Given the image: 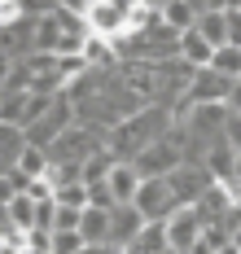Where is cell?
I'll list each match as a JSON object with an SVG mask.
<instances>
[{
  "instance_id": "obj_1",
  "label": "cell",
  "mask_w": 241,
  "mask_h": 254,
  "mask_svg": "<svg viewBox=\"0 0 241 254\" xmlns=\"http://www.w3.org/2000/svg\"><path fill=\"white\" fill-rule=\"evenodd\" d=\"M136 162V171L145 180H162V176H171V171H180L188 162V153H184V140H180V131L171 127L162 140H154V145H145V149L132 158Z\"/></svg>"
},
{
  "instance_id": "obj_2",
  "label": "cell",
  "mask_w": 241,
  "mask_h": 254,
  "mask_svg": "<svg viewBox=\"0 0 241 254\" xmlns=\"http://www.w3.org/2000/svg\"><path fill=\"white\" fill-rule=\"evenodd\" d=\"M136 210L145 215V219H171L176 210H180V197H176V189H171V180H145L140 184V193H136Z\"/></svg>"
},
{
  "instance_id": "obj_3",
  "label": "cell",
  "mask_w": 241,
  "mask_h": 254,
  "mask_svg": "<svg viewBox=\"0 0 241 254\" xmlns=\"http://www.w3.org/2000/svg\"><path fill=\"white\" fill-rule=\"evenodd\" d=\"M167 180H171V189H176L180 206H197V202H202V193L215 184V176L202 167V162H184L180 171H171Z\"/></svg>"
},
{
  "instance_id": "obj_4",
  "label": "cell",
  "mask_w": 241,
  "mask_h": 254,
  "mask_svg": "<svg viewBox=\"0 0 241 254\" xmlns=\"http://www.w3.org/2000/svg\"><path fill=\"white\" fill-rule=\"evenodd\" d=\"M202 232H206V219H202V210H197V206H180V210L167 219V237H171V246H176V250H184V254L202 241Z\"/></svg>"
},
{
  "instance_id": "obj_5",
  "label": "cell",
  "mask_w": 241,
  "mask_h": 254,
  "mask_svg": "<svg viewBox=\"0 0 241 254\" xmlns=\"http://www.w3.org/2000/svg\"><path fill=\"white\" fill-rule=\"evenodd\" d=\"M88 26H92V35L114 40V35L127 31V9L114 4V0H92V9H88Z\"/></svg>"
},
{
  "instance_id": "obj_6",
  "label": "cell",
  "mask_w": 241,
  "mask_h": 254,
  "mask_svg": "<svg viewBox=\"0 0 241 254\" xmlns=\"http://www.w3.org/2000/svg\"><path fill=\"white\" fill-rule=\"evenodd\" d=\"M149 228V219L136 210V206H114V224H110V246L114 250H127L140 232Z\"/></svg>"
},
{
  "instance_id": "obj_7",
  "label": "cell",
  "mask_w": 241,
  "mask_h": 254,
  "mask_svg": "<svg viewBox=\"0 0 241 254\" xmlns=\"http://www.w3.org/2000/svg\"><path fill=\"white\" fill-rule=\"evenodd\" d=\"M140 184H145V176L136 171V162H114L110 189H114V202H119V206H132L136 193H140Z\"/></svg>"
},
{
  "instance_id": "obj_8",
  "label": "cell",
  "mask_w": 241,
  "mask_h": 254,
  "mask_svg": "<svg viewBox=\"0 0 241 254\" xmlns=\"http://www.w3.org/2000/svg\"><path fill=\"white\" fill-rule=\"evenodd\" d=\"M110 224H114V210H101V206H88L79 219V232L88 246H110Z\"/></svg>"
},
{
  "instance_id": "obj_9",
  "label": "cell",
  "mask_w": 241,
  "mask_h": 254,
  "mask_svg": "<svg viewBox=\"0 0 241 254\" xmlns=\"http://www.w3.org/2000/svg\"><path fill=\"white\" fill-rule=\"evenodd\" d=\"M202 167H206L219 184H233V180H237V149H233L228 140H219V145H211V153H206Z\"/></svg>"
},
{
  "instance_id": "obj_10",
  "label": "cell",
  "mask_w": 241,
  "mask_h": 254,
  "mask_svg": "<svg viewBox=\"0 0 241 254\" xmlns=\"http://www.w3.org/2000/svg\"><path fill=\"white\" fill-rule=\"evenodd\" d=\"M180 57H184L193 70H206V66L215 62V44H211V40H202V31L193 26L188 35H180Z\"/></svg>"
},
{
  "instance_id": "obj_11",
  "label": "cell",
  "mask_w": 241,
  "mask_h": 254,
  "mask_svg": "<svg viewBox=\"0 0 241 254\" xmlns=\"http://www.w3.org/2000/svg\"><path fill=\"white\" fill-rule=\"evenodd\" d=\"M4 224H9V228H22V232H31L35 224H40V202H31L27 193L9 197V202H4Z\"/></svg>"
},
{
  "instance_id": "obj_12",
  "label": "cell",
  "mask_w": 241,
  "mask_h": 254,
  "mask_svg": "<svg viewBox=\"0 0 241 254\" xmlns=\"http://www.w3.org/2000/svg\"><path fill=\"white\" fill-rule=\"evenodd\" d=\"M31 149V140H27V131L22 127H4L0 123V167L9 171V167H18V158Z\"/></svg>"
},
{
  "instance_id": "obj_13",
  "label": "cell",
  "mask_w": 241,
  "mask_h": 254,
  "mask_svg": "<svg viewBox=\"0 0 241 254\" xmlns=\"http://www.w3.org/2000/svg\"><path fill=\"white\" fill-rule=\"evenodd\" d=\"M197 18H202V13H197L188 0H171V4L162 9V26H171L176 35H188V31L197 26Z\"/></svg>"
},
{
  "instance_id": "obj_14",
  "label": "cell",
  "mask_w": 241,
  "mask_h": 254,
  "mask_svg": "<svg viewBox=\"0 0 241 254\" xmlns=\"http://www.w3.org/2000/svg\"><path fill=\"white\" fill-rule=\"evenodd\" d=\"M197 31H202V40H211L215 49H224V44H228V13H224V9L202 13V18H197Z\"/></svg>"
},
{
  "instance_id": "obj_15",
  "label": "cell",
  "mask_w": 241,
  "mask_h": 254,
  "mask_svg": "<svg viewBox=\"0 0 241 254\" xmlns=\"http://www.w3.org/2000/svg\"><path fill=\"white\" fill-rule=\"evenodd\" d=\"M27 105H31V92H4V101H0V123L4 127H22Z\"/></svg>"
},
{
  "instance_id": "obj_16",
  "label": "cell",
  "mask_w": 241,
  "mask_h": 254,
  "mask_svg": "<svg viewBox=\"0 0 241 254\" xmlns=\"http://www.w3.org/2000/svg\"><path fill=\"white\" fill-rule=\"evenodd\" d=\"M9 171H13V167H9ZM18 171H22V176H31V180H44L49 171H53V158H49V149H35V145H31V149L18 158Z\"/></svg>"
},
{
  "instance_id": "obj_17",
  "label": "cell",
  "mask_w": 241,
  "mask_h": 254,
  "mask_svg": "<svg viewBox=\"0 0 241 254\" xmlns=\"http://www.w3.org/2000/svg\"><path fill=\"white\" fill-rule=\"evenodd\" d=\"M211 70H219V75H228V79H241V49H237V44H224V49H215Z\"/></svg>"
},
{
  "instance_id": "obj_18",
  "label": "cell",
  "mask_w": 241,
  "mask_h": 254,
  "mask_svg": "<svg viewBox=\"0 0 241 254\" xmlns=\"http://www.w3.org/2000/svg\"><path fill=\"white\" fill-rule=\"evenodd\" d=\"M83 246V232H53V254H79Z\"/></svg>"
},
{
  "instance_id": "obj_19",
  "label": "cell",
  "mask_w": 241,
  "mask_h": 254,
  "mask_svg": "<svg viewBox=\"0 0 241 254\" xmlns=\"http://www.w3.org/2000/svg\"><path fill=\"white\" fill-rule=\"evenodd\" d=\"M79 219H83V210H75V206H57L53 232H79Z\"/></svg>"
},
{
  "instance_id": "obj_20",
  "label": "cell",
  "mask_w": 241,
  "mask_h": 254,
  "mask_svg": "<svg viewBox=\"0 0 241 254\" xmlns=\"http://www.w3.org/2000/svg\"><path fill=\"white\" fill-rule=\"evenodd\" d=\"M224 140L233 149H241V114H233V110H228V123H224Z\"/></svg>"
},
{
  "instance_id": "obj_21",
  "label": "cell",
  "mask_w": 241,
  "mask_h": 254,
  "mask_svg": "<svg viewBox=\"0 0 241 254\" xmlns=\"http://www.w3.org/2000/svg\"><path fill=\"white\" fill-rule=\"evenodd\" d=\"M224 13H228V9H224ZM228 44H237V49H241V9H237V13H228Z\"/></svg>"
},
{
  "instance_id": "obj_22",
  "label": "cell",
  "mask_w": 241,
  "mask_h": 254,
  "mask_svg": "<svg viewBox=\"0 0 241 254\" xmlns=\"http://www.w3.org/2000/svg\"><path fill=\"white\" fill-rule=\"evenodd\" d=\"M228 110H233V114H241V79H237V88H233V97H228Z\"/></svg>"
},
{
  "instance_id": "obj_23",
  "label": "cell",
  "mask_w": 241,
  "mask_h": 254,
  "mask_svg": "<svg viewBox=\"0 0 241 254\" xmlns=\"http://www.w3.org/2000/svg\"><path fill=\"white\" fill-rule=\"evenodd\" d=\"M188 254H219V250H215L211 241H206V237H202V241H197V246H193V250H188Z\"/></svg>"
},
{
  "instance_id": "obj_24",
  "label": "cell",
  "mask_w": 241,
  "mask_h": 254,
  "mask_svg": "<svg viewBox=\"0 0 241 254\" xmlns=\"http://www.w3.org/2000/svg\"><path fill=\"white\" fill-rule=\"evenodd\" d=\"M79 254H114V246H83Z\"/></svg>"
},
{
  "instance_id": "obj_25",
  "label": "cell",
  "mask_w": 241,
  "mask_h": 254,
  "mask_svg": "<svg viewBox=\"0 0 241 254\" xmlns=\"http://www.w3.org/2000/svg\"><path fill=\"white\" fill-rule=\"evenodd\" d=\"M140 4H149V9H167L171 0H140Z\"/></svg>"
},
{
  "instance_id": "obj_26",
  "label": "cell",
  "mask_w": 241,
  "mask_h": 254,
  "mask_svg": "<svg viewBox=\"0 0 241 254\" xmlns=\"http://www.w3.org/2000/svg\"><path fill=\"white\" fill-rule=\"evenodd\" d=\"M219 254H241V246H233V241H228V246H219Z\"/></svg>"
},
{
  "instance_id": "obj_27",
  "label": "cell",
  "mask_w": 241,
  "mask_h": 254,
  "mask_svg": "<svg viewBox=\"0 0 241 254\" xmlns=\"http://www.w3.org/2000/svg\"><path fill=\"white\" fill-rule=\"evenodd\" d=\"M224 9H228V13H237V9H241V0H224Z\"/></svg>"
},
{
  "instance_id": "obj_28",
  "label": "cell",
  "mask_w": 241,
  "mask_h": 254,
  "mask_svg": "<svg viewBox=\"0 0 241 254\" xmlns=\"http://www.w3.org/2000/svg\"><path fill=\"white\" fill-rule=\"evenodd\" d=\"M233 246H241V228H237V232H233Z\"/></svg>"
},
{
  "instance_id": "obj_29",
  "label": "cell",
  "mask_w": 241,
  "mask_h": 254,
  "mask_svg": "<svg viewBox=\"0 0 241 254\" xmlns=\"http://www.w3.org/2000/svg\"><path fill=\"white\" fill-rule=\"evenodd\" d=\"M237 180H241V149H237Z\"/></svg>"
},
{
  "instance_id": "obj_30",
  "label": "cell",
  "mask_w": 241,
  "mask_h": 254,
  "mask_svg": "<svg viewBox=\"0 0 241 254\" xmlns=\"http://www.w3.org/2000/svg\"><path fill=\"white\" fill-rule=\"evenodd\" d=\"M114 254H127V250H114Z\"/></svg>"
}]
</instances>
